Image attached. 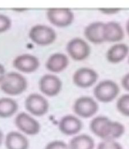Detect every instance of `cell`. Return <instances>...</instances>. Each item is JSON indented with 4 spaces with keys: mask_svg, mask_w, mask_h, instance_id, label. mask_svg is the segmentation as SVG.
I'll return each mask as SVG.
<instances>
[{
    "mask_svg": "<svg viewBox=\"0 0 129 149\" xmlns=\"http://www.w3.org/2000/svg\"><path fill=\"white\" fill-rule=\"evenodd\" d=\"M125 29H126V32H127V35L129 36V19H128V20H127V22H126Z\"/></svg>",
    "mask_w": 129,
    "mask_h": 149,
    "instance_id": "cell-29",
    "label": "cell"
},
{
    "mask_svg": "<svg viewBox=\"0 0 129 149\" xmlns=\"http://www.w3.org/2000/svg\"><path fill=\"white\" fill-rule=\"evenodd\" d=\"M99 109L98 103L90 96L79 97L74 104V111L77 116L89 118L94 116Z\"/></svg>",
    "mask_w": 129,
    "mask_h": 149,
    "instance_id": "cell-8",
    "label": "cell"
},
{
    "mask_svg": "<svg viewBox=\"0 0 129 149\" xmlns=\"http://www.w3.org/2000/svg\"><path fill=\"white\" fill-rule=\"evenodd\" d=\"M25 108L31 115L35 116H43L49 111L50 103L42 95L31 94L26 98Z\"/></svg>",
    "mask_w": 129,
    "mask_h": 149,
    "instance_id": "cell-7",
    "label": "cell"
},
{
    "mask_svg": "<svg viewBox=\"0 0 129 149\" xmlns=\"http://www.w3.org/2000/svg\"><path fill=\"white\" fill-rule=\"evenodd\" d=\"M118 111L125 116L129 117V94L121 95L117 101Z\"/></svg>",
    "mask_w": 129,
    "mask_h": 149,
    "instance_id": "cell-21",
    "label": "cell"
},
{
    "mask_svg": "<svg viewBox=\"0 0 129 149\" xmlns=\"http://www.w3.org/2000/svg\"><path fill=\"white\" fill-rule=\"evenodd\" d=\"M68 65H69L68 56L64 53L57 52L49 56L45 64V67L50 72L59 73L66 70Z\"/></svg>",
    "mask_w": 129,
    "mask_h": 149,
    "instance_id": "cell-14",
    "label": "cell"
},
{
    "mask_svg": "<svg viewBox=\"0 0 129 149\" xmlns=\"http://www.w3.org/2000/svg\"><path fill=\"white\" fill-rule=\"evenodd\" d=\"M12 26V20L5 14H0V34L8 31Z\"/></svg>",
    "mask_w": 129,
    "mask_h": 149,
    "instance_id": "cell-23",
    "label": "cell"
},
{
    "mask_svg": "<svg viewBox=\"0 0 129 149\" xmlns=\"http://www.w3.org/2000/svg\"><path fill=\"white\" fill-rule=\"evenodd\" d=\"M128 64H129V57H128Z\"/></svg>",
    "mask_w": 129,
    "mask_h": 149,
    "instance_id": "cell-30",
    "label": "cell"
},
{
    "mask_svg": "<svg viewBox=\"0 0 129 149\" xmlns=\"http://www.w3.org/2000/svg\"><path fill=\"white\" fill-rule=\"evenodd\" d=\"M46 16L50 23L57 27H67L72 25L74 19V14L72 10L67 8H53L46 13Z\"/></svg>",
    "mask_w": 129,
    "mask_h": 149,
    "instance_id": "cell-9",
    "label": "cell"
},
{
    "mask_svg": "<svg viewBox=\"0 0 129 149\" xmlns=\"http://www.w3.org/2000/svg\"><path fill=\"white\" fill-rule=\"evenodd\" d=\"M97 79V72L88 67L79 68L73 75V81L74 85L81 88H88L94 86Z\"/></svg>",
    "mask_w": 129,
    "mask_h": 149,
    "instance_id": "cell-11",
    "label": "cell"
},
{
    "mask_svg": "<svg viewBox=\"0 0 129 149\" xmlns=\"http://www.w3.org/2000/svg\"><path fill=\"white\" fill-rule=\"evenodd\" d=\"M3 141H4V133L3 132L0 130V146L3 144Z\"/></svg>",
    "mask_w": 129,
    "mask_h": 149,
    "instance_id": "cell-28",
    "label": "cell"
},
{
    "mask_svg": "<svg viewBox=\"0 0 129 149\" xmlns=\"http://www.w3.org/2000/svg\"><path fill=\"white\" fill-rule=\"evenodd\" d=\"M96 149H124L120 143L116 140H102Z\"/></svg>",
    "mask_w": 129,
    "mask_h": 149,
    "instance_id": "cell-22",
    "label": "cell"
},
{
    "mask_svg": "<svg viewBox=\"0 0 129 149\" xmlns=\"http://www.w3.org/2000/svg\"><path fill=\"white\" fill-rule=\"evenodd\" d=\"M18 102L13 98L3 97L0 98V117L9 118L18 111Z\"/></svg>",
    "mask_w": 129,
    "mask_h": 149,
    "instance_id": "cell-20",
    "label": "cell"
},
{
    "mask_svg": "<svg viewBox=\"0 0 129 149\" xmlns=\"http://www.w3.org/2000/svg\"><path fill=\"white\" fill-rule=\"evenodd\" d=\"M6 74V69L4 67V65L0 64V84H1V82L3 81Z\"/></svg>",
    "mask_w": 129,
    "mask_h": 149,
    "instance_id": "cell-27",
    "label": "cell"
},
{
    "mask_svg": "<svg viewBox=\"0 0 129 149\" xmlns=\"http://www.w3.org/2000/svg\"><path fill=\"white\" fill-rule=\"evenodd\" d=\"M120 92L118 85L111 79L100 81L94 88V95L100 102L108 103L114 101Z\"/></svg>",
    "mask_w": 129,
    "mask_h": 149,
    "instance_id": "cell-4",
    "label": "cell"
},
{
    "mask_svg": "<svg viewBox=\"0 0 129 149\" xmlns=\"http://www.w3.org/2000/svg\"><path fill=\"white\" fill-rule=\"evenodd\" d=\"M129 54V47L125 43L113 44L106 52L107 61L111 64H118L122 62Z\"/></svg>",
    "mask_w": 129,
    "mask_h": 149,
    "instance_id": "cell-18",
    "label": "cell"
},
{
    "mask_svg": "<svg viewBox=\"0 0 129 149\" xmlns=\"http://www.w3.org/2000/svg\"><path fill=\"white\" fill-rule=\"evenodd\" d=\"M6 149H28L29 141L27 138L20 132H10L5 139Z\"/></svg>",
    "mask_w": 129,
    "mask_h": 149,
    "instance_id": "cell-17",
    "label": "cell"
},
{
    "mask_svg": "<svg viewBox=\"0 0 129 149\" xmlns=\"http://www.w3.org/2000/svg\"><path fill=\"white\" fill-rule=\"evenodd\" d=\"M100 12L104 14H115L120 12V9H100Z\"/></svg>",
    "mask_w": 129,
    "mask_h": 149,
    "instance_id": "cell-26",
    "label": "cell"
},
{
    "mask_svg": "<svg viewBox=\"0 0 129 149\" xmlns=\"http://www.w3.org/2000/svg\"><path fill=\"white\" fill-rule=\"evenodd\" d=\"M104 23L101 21L92 22L84 29V36L88 41L94 44H101L104 40Z\"/></svg>",
    "mask_w": 129,
    "mask_h": 149,
    "instance_id": "cell-16",
    "label": "cell"
},
{
    "mask_svg": "<svg viewBox=\"0 0 129 149\" xmlns=\"http://www.w3.org/2000/svg\"><path fill=\"white\" fill-rule=\"evenodd\" d=\"M30 40L38 46H49L57 39V33L54 29L46 25H35L29 30Z\"/></svg>",
    "mask_w": 129,
    "mask_h": 149,
    "instance_id": "cell-3",
    "label": "cell"
},
{
    "mask_svg": "<svg viewBox=\"0 0 129 149\" xmlns=\"http://www.w3.org/2000/svg\"><path fill=\"white\" fill-rule=\"evenodd\" d=\"M27 87V79L22 74L14 72H7L0 84L1 90L10 96H17L21 95L26 91Z\"/></svg>",
    "mask_w": 129,
    "mask_h": 149,
    "instance_id": "cell-2",
    "label": "cell"
},
{
    "mask_svg": "<svg viewBox=\"0 0 129 149\" xmlns=\"http://www.w3.org/2000/svg\"><path fill=\"white\" fill-rule=\"evenodd\" d=\"M125 37V32L122 26L116 21L104 23V40L109 42H119Z\"/></svg>",
    "mask_w": 129,
    "mask_h": 149,
    "instance_id": "cell-15",
    "label": "cell"
},
{
    "mask_svg": "<svg viewBox=\"0 0 129 149\" xmlns=\"http://www.w3.org/2000/svg\"><path fill=\"white\" fill-rule=\"evenodd\" d=\"M14 123L16 127L21 132L28 136H35L41 131L40 123L26 112L19 113L15 117Z\"/></svg>",
    "mask_w": 129,
    "mask_h": 149,
    "instance_id": "cell-5",
    "label": "cell"
},
{
    "mask_svg": "<svg viewBox=\"0 0 129 149\" xmlns=\"http://www.w3.org/2000/svg\"><path fill=\"white\" fill-rule=\"evenodd\" d=\"M67 51L73 60L83 61L89 56L91 48L85 40L76 37L68 42L67 45Z\"/></svg>",
    "mask_w": 129,
    "mask_h": 149,
    "instance_id": "cell-6",
    "label": "cell"
},
{
    "mask_svg": "<svg viewBox=\"0 0 129 149\" xmlns=\"http://www.w3.org/2000/svg\"><path fill=\"white\" fill-rule=\"evenodd\" d=\"M62 86V80L55 74H44L39 80V89L41 93L49 97L57 95L61 91Z\"/></svg>",
    "mask_w": 129,
    "mask_h": 149,
    "instance_id": "cell-10",
    "label": "cell"
},
{
    "mask_svg": "<svg viewBox=\"0 0 129 149\" xmlns=\"http://www.w3.org/2000/svg\"><path fill=\"white\" fill-rule=\"evenodd\" d=\"M90 131L102 140H116L125 133V126L117 121H112L107 116L94 117L89 124Z\"/></svg>",
    "mask_w": 129,
    "mask_h": 149,
    "instance_id": "cell-1",
    "label": "cell"
},
{
    "mask_svg": "<svg viewBox=\"0 0 129 149\" xmlns=\"http://www.w3.org/2000/svg\"><path fill=\"white\" fill-rule=\"evenodd\" d=\"M69 149H95V141L88 134H78L69 141Z\"/></svg>",
    "mask_w": 129,
    "mask_h": 149,
    "instance_id": "cell-19",
    "label": "cell"
},
{
    "mask_svg": "<svg viewBox=\"0 0 129 149\" xmlns=\"http://www.w3.org/2000/svg\"><path fill=\"white\" fill-rule=\"evenodd\" d=\"M82 122L77 116L67 115L58 123V129L66 136H76L82 129Z\"/></svg>",
    "mask_w": 129,
    "mask_h": 149,
    "instance_id": "cell-13",
    "label": "cell"
},
{
    "mask_svg": "<svg viewBox=\"0 0 129 149\" xmlns=\"http://www.w3.org/2000/svg\"><path fill=\"white\" fill-rule=\"evenodd\" d=\"M121 85L125 90L129 92V72L126 73L121 79Z\"/></svg>",
    "mask_w": 129,
    "mask_h": 149,
    "instance_id": "cell-25",
    "label": "cell"
},
{
    "mask_svg": "<svg viewBox=\"0 0 129 149\" xmlns=\"http://www.w3.org/2000/svg\"><path fill=\"white\" fill-rule=\"evenodd\" d=\"M44 149H69V146L63 140H52L46 145Z\"/></svg>",
    "mask_w": 129,
    "mask_h": 149,
    "instance_id": "cell-24",
    "label": "cell"
},
{
    "mask_svg": "<svg viewBox=\"0 0 129 149\" xmlns=\"http://www.w3.org/2000/svg\"><path fill=\"white\" fill-rule=\"evenodd\" d=\"M13 65L20 72L32 73L39 68L40 61L34 55L22 54L14 58Z\"/></svg>",
    "mask_w": 129,
    "mask_h": 149,
    "instance_id": "cell-12",
    "label": "cell"
}]
</instances>
